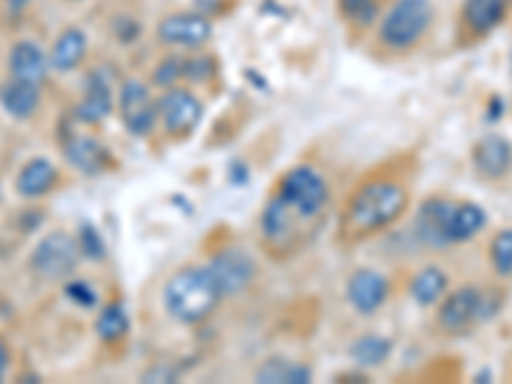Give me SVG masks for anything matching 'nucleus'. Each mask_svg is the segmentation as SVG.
<instances>
[{
	"label": "nucleus",
	"instance_id": "f257e3e1",
	"mask_svg": "<svg viewBox=\"0 0 512 384\" xmlns=\"http://www.w3.org/2000/svg\"><path fill=\"white\" fill-rule=\"evenodd\" d=\"M413 203V167L402 159L384 162L361 177L346 195L338 213L336 241L341 249H356L377 239L408 216Z\"/></svg>",
	"mask_w": 512,
	"mask_h": 384
},
{
	"label": "nucleus",
	"instance_id": "f03ea898",
	"mask_svg": "<svg viewBox=\"0 0 512 384\" xmlns=\"http://www.w3.org/2000/svg\"><path fill=\"white\" fill-rule=\"evenodd\" d=\"M326 221L305 216L303 210L292 208L290 203L269 192L264 200L259 218H256V239L259 249L272 262H292L303 254L323 231Z\"/></svg>",
	"mask_w": 512,
	"mask_h": 384
},
{
	"label": "nucleus",
	"instance_id": "7ed1b4c3",
	"mask_svg": "<svg viewBox=\"0 0 512 384\" xmlns=\"http://www.w3.org/2000/svg\"><path fill=\"white\" fill-rule=\"evenodd\" d=\"M226 300L218 290L208 264H185L169 274L164 282L162 303L164 310L177 326H203L205 320L216 315L221 303Z\"/></svg>",
	"mask_w": 512,
	"mask_h": 384
},
{
	"label": "nucleus",
	"instance_id": "20e7f679",
	"mask_svg": "<svg viewBox=\"0 0 512 384\" xmlns=\"http://www.w3.org/2000/svg\"><path fill=\"white\" fill-rule=\"evenodd\" d=\"M433 21V0H392V6L379 16L374 39L382 52L400 57L423 44L425 36L431 34Z\"/></svg>",
	"mask_w": 512,
	"mask_h": 384
},
{
	"label": "nucleus",
	"instance_id": "39448f33",
	"mask_svg": "<svg viewBox=\"0 0 512 384\" xmlns=\"http://www.w3.org/2000/svg\"><path fill=\"white\" fill-rule=\"evenodd\" d=\"M505 300L500 292L479 285H464L441 297L436 305V328L446 336H464L500 313Z\"/></svg>",
	"mask_w": 512,
	"mask_h": 384
},
{
	"label": "nucleus",
	"instance_id": "423d86ee",
	"mask_svg": "<svg viewBox=\"0 0 512 384\" xmlns=\"http://www.w3.org/2000/svg\"><path fill=\"white\" fill-rule=\"evenodd\" d=\"M274 195H280L292 208L303 210L305 216L326 221L331 208V185L326 175L313 164H295L282 172L280 180L272 187Z\"/></svg>",
	"mask_w": 512,
	"mask_h": 384
},
{
	"label": "nucleus",
	"instance_id": "0eeeda50",
	"mask_svg": "<svg viewBox=\"0 0 512 384\" xmlns=\"http://www.w3.org/2000/svg\"><path fill=\"white\" fill-rule=\"evenodd\" d=\"M80 259L82 251L77 236L57 228L36 241L29 256V269L41 282H67L70 277H75Z\"/></svg>",
	"mask_w": 512,
	"mask_h": 384
},
{
	"label": "nucleus",
	"instance_id": "6e6552de",
	"mask_svg": "<svg viewBox=\"0 0 512 384\" xmlns=\"http://www.w3.org/2000/svg\"><path fill=\"white\" fill-rule=\"evenodd\" d=\"M116 113L123 128L136 139H146L159 128L157 95L152 93L149 82L139 80V77H126L118 85Z\"/></svg>",
	"mask_w": 512,
	"mask_h": 384
},
{
	"label": "nucleus",
	"instance_id": "1a4fd4ad",
	"mask_svg": "<svg viewBox=\"0 0 512 384\" xmlns=\"http://www.w3.org/2000/svg\"><path fill=\"white\" fill-rule=\"evenodd\" d=\"M157 111L159 128L169 141L190 139L205 116L203 100L192 90L180 88V85L162 90V95H157Z\"/></svg>",
	"mask_w": 512,
	"mask_h": 384
},
{
	"label": "nucleus",
	"instance_id": "9d476101",
	"mask_svg": "<svg viewBox=\"0 0 512 384\" xmlns=\"http://www.w3.org/2000/svg\"><path fill=\"white\" fill-rule=\"evenodd\" d=\"M210 274H213V280H216L218 290L223 292V297H239L254 285L256 269L254 256L249 254L241 246H223L218 249L216 254L210 256L208 262Z\"/></svg>",
	"mask_w": 512,
	"mask_h": 384
},
{
	"label": "nucleus",
	"instance_id": "9b49d317",
	"mask_svg": "<svg viewBox=\"0 0 512 384\" xmlns=\"http://www.w3.org/2000/svg\"><path fill=\"white\" fill-rule=\"evenodd\" d=\"M157 41L169 49H190L198 52L213 39V21L198 11H177L159 18Z\"/></svg>",
	"mask_w": 512,
	"mask_h": 384
},
{
	"label": "nucleus",
	"instance_id": "f8f14e48",
	"mask_svg": "<svg viewBox=\"0 0 512 384\" xmlns=\"http://www.w3.org/2000/svg\"><path fill=\"white\" fill-rule=\"evenodd\" d=\"M116 95L118 88L113 85L111 72L105 70V67H95L85 77V88H82L80 103L75 105L72 121L77 126H100L116 111Z\"/></svg>",
	"mask_w": 512,
	"mask_h": 384
},
{
	"label": "nucleus",
	"instance_id": "ddd939ff",
	"mask_svg": "<svg viewBox=\"0 0 512 384\" xmlns=\"http://www.w3.org/2000/svg\"><path fill=\"white\" fill-rule=\"evenodd\" d=\"M392 282L374 267H356L346 280V300L359 315H374L390 303Z\"/></svg>",
	"mask_w": 512,
	"mask_h": 384
},
{
	"label": "nucleus",
	"instance_id": "4468645a",
	"mask_svg": "<svg viewBox=\"0 0 512 384\" xmlns=\"http://www.w3.org/2000/svg\"><path fill=\"white\" fill-rule=\"evenodd\" d=\"M59 144H62L64 159H67L70 167H75L80 175H103L105 169L111 167L113 154L108 152V146H105L98 136L82 134V131L70 128L67 134H62Z\"/></svg>",
	"mask_w": 512,
	"mask_h": 384
},
{
	"label": "nucleus",
	"instance_id": "2eb2a0df",
	"mask_svg": "<svg viewBox=\"0 0 512 384\" xmlns=\"http://www.w3.org/2000/svg\"><path fill=\"white\" fill-rule=\"evenodd\" d=\"M49 72H52V62H49L47 49L31 39L13 41L11 52H8V77L44 88Z\"/></svg>",
	"mask_w": 512,
	"mask_h": 384
},
{
	"label": "nucleus",
	"instance_id": "dca6fc26",
	"mask_svg": "<svg viewBox=\"0 0 512 384\" xmlns=\"http://www.w3.org/2000/svg\"><path fill=\"white\" fill-rule=\"evenodd\" d=\"M456 200L443 198V195H431L420 203L418 218H415V233L418 241L428 249H448V218L454 210Z\"/></svg>",
	"mask_w": 512,
	"mask_h": 384
},
{
	"label": "nucleus",
	"instance_id": "f3484780",
	"mask_svg": "<svg viewBox=\"0 0 512 384\" xmlns=\"http://www.w3.org/2000/svg\"><path fill=\"white\" fill-rule=\"evenodd\" d=\"M472 164L482 180H505L512 169V144L500 134H487L474 144Z\"/></svg>",
	"mask_w": 512,
	"mask_h": 384
},
{
	"label": "nucleus",
	"instance_id": "a211bd4d",
	"mask_svg": "<svg viewBox=\"0 0 512 384\" xmlns=\"http://www.w3.org/2000/svg\"><path fill=\"white\" fill-rule=\"evenodd\" d=\"M59 180H62V175H59L57 164L52 159L31 157L29 162H24V167L18 169L13 190H16L18 198L34 203V200L47 198L49 192L57 190Z\"/></svg>",
	"mask_w": 512,
	"mask_h": 384
},
{
	"label": "nucleus",
	"instance_id": "6ab92c4d",
	"mask_svg": "<svg viewBox=\"0 0 512 384\" xmlns=\"http://www.w3.org/2000/svg\"><path fill=\"white\" fill-rule=\"evenodd\" d=\"M510 0H464L461 3V31L472 39H484L507 18Z\"/></svg>",
	"mask_w": 512,
	"mask_h": 384
},
{
	"label": "nucleus",
	"instance_id": "aec40b11",
	"mask_svg": "<svg viewBox=\"0 0 512 384\" xmlns=\"http://www.w3.org/2000/svg\"><path fill=\"white\" fill-rule=\"evenodd\" d=\"M90 41L88 34L80 29V26H67V29L59 31V36L54 39L52 49H49V62H52V70L59 75H67V72L80 70L82 62L88 59Z\"/></svg>",
	"mask_w": 512,
	"mask_h": 384
},
{
	"label": "nucleus",
	"instance_id": "412c9836",
	"mask_svg": "<svg viewBox=\"0 0 512 384\" xmlns=\"http://www.w3.org/2000/svg\"><path fill=\"white\" fill-rule=\"evenodd\" d=\"M0 108L13 121H29L41 108V88L39 85H31V82L8 77L0 85Z\"/></svg>",
	"mask_w": 512,
	"mask_h": 384
},
{
	"label": "nucleus",
	"instance_id": "4be33fe9",
	"mask_svg": "<svg viewBox=\"0 0 512 384\" xmlns=\"http://www.w3.org/2000/svg\"><path fill=\"white\" fill-rule=\"evenodd\" d=\"M484 226H487V210L482 205L472 203V200H456L451 218H448V246L469 244Z\"/></svg>",
	"mask_w": 512,
	"mask_h": 384
},
{
	"label": "nucleus",
	"instance_id": "5701e85b",
	"mask_svg": "<svg viewBox=\"0 0 512 384\" xmlns=\"http://www.w3.org/2000/svg\"><path fill=\"white\" fill-rule=\"evenodd\" d=\"M131 333V313H128L126 303L121 300H111L95 315V336L103 346H118L123 344Z\"/></svg>",
	"mask_w": 512,
	"mask_h": 384
},
{
	"label": "nucleus",
	"instance_id": "b1692460",
	"mask_svg": "<svg viewBox=\"0 0 512 384\" xmlns=\"http://www.w3.org/2000/svg\"><path fill=\"white\" fill-rule=\"evenodd\" d=\"M410 297L420 308H433L441 303V297L448 292V272L446 269L428 264V267L418 269L410 280Z\"/></svg>",
	"mask_w": 512,
	"mask_h": 384
},
{
	"label": "nucleus",
	"instance_id": "393cba45",
	"mask_svg": "<svg viewBox=\"0 0 512 384\" xmlns=\"http://www.w3.org/2000/svg\"><path fill=\"white\" fill-rule=\"evenodd\" d=\"M254 379L262 384H308L313 379V369L285 356H272L262 361V367L254 372Z\"/></svg>",
	"mask_w": 512,
	"mask_h": 384
},
{
	"label": "nucleus",
	"instance_id": "a878e982",
	"mask_svg": "<svg viewBox=\"0 0 512 384\" xmlns=\"http://www.w3.org/2000/svg\"><path fill=\"white\" fill-rule=\"evenodd\" d=\"M392 351H395V346H392L390 338L382 336V333H364V336H359L354 344L349 346L351 361L361 369L384 367V364L390 361Z\"/></svg>",
	"mask_w": 512,
	"mask_h": 384
},
{
	"label": "nucleus",
	"instance_id": "bb28decb",
	"mask_svg": "<svg viewBox=\"0 0 512 384\" xmlns=\"http://www.w3.org/2000/svg\"><path fill=\"white\" fill-rule=\"evenodd\" d=\"M338 16L356 31L372 29L382 16V0H336Z\"/></svg>",
	"mask_w": 512,
	"mask_h": 384
},
{
	"label": "nucleus",
	"instance_id": "cd10ccee",
	"mask_svg": "<svg viewBox=\"0 0 512 384\" xmlns=\"http://www.w3.org/2000/svg\"><path fill=\"white\" fill-rule=\"evenodd\" d=\"M489 264L497 277H512V228H502L489 241Z\"/></svg>",
	"mask_w": 512,
	"mask_h": 384
},
{
	"label": "nucleus",
	"instance_id": "c85d7f7f",
	"mask_svg": "<svg viewBox=\"0 0 512 384\" xmlns=\"http://www.w3.org/2000/svg\"><path fill=\"white\" fill-rule=\"evenodd\" d=\"M180 80H185V57H180V54H169V57H164L152 72V82L159 90L175 88Z\"/></svg>",
	"mask_w": 512,
	"mask_h": 384
},
{
	"label": "nucleus",
	"instance_id": "c756f323",
	"mask_svg": "<svg viewBox=\"0 0 512 384\" xmlns=\"http://www.w3.org/2000/svg\"><path fill=\"white\" fill-rule=\"evenodd\" d=\"M64 292L70 297L72 303L80 305V308H95L98 305V290L90 285L88 280H77V277H70V280L64 282Z\"/></svg>",
	"mask_w": 512,
	"mask_h": 384
},
{
	"label": "nucleus",
	"instance_id": "7c9ffc66",
	"mask_svg": "<svg viewBox=\"0 0 512 384\" xmlns=\"http://www.w3.org/2000/svg\"><path fill=\"white\" fill-rule=\"evenodd\" d=\"M77 244H80L82 256H93L95 262H100V256H105V244L93 226L80 228V233H77Z\"/></svg>",
	"mask_w": 512,
	"mask_h": 384
},
{
	"label": "nucleus",
	"instance_id": "2f4dec72",
	"mask_svg": "<svg viewBox=\"0 0 512 384\" xmlns=\"http://www.w3.org/2000/svg\"><path fill=\"white\" fill-rule=\"evenodd\" d=\"M213 75V59L205 54H195V57L185 59V80L190 82H205Z\"/></svg>",
	"mask_w": 512,
	"mask_h": 384
},
{
	"label": "nucleus",
	"instance_id": "473e14b6",
	"mask_svg": "<svg viewBox=\"0 0 512 384\" xmlns=\"http://www.w3.org/2000/svg\"><path fill=\"white\" fill-rule=\"evenodd\" d=\"M11 361H13L11 346H8L6 338H0V382H6L8 372H11Z\"/></svg>",
	"mask_w": 512,
	"mask_h": 384
},
{
	"label": "nucleus",
	"instance_id": "72a5a7b5",
	"mask_svg": "<svg viewBox=\"0 0 512 384\" xmlns=\"http://www.w3.org/2000/svg\"><path fill=\"white\" fill-rule=\"evenodd\" d=\"M3 6L8 13H24L26 8L34 6V0H3Z\"/></svg>",
	"mask_w": 512,
	"mask_h": 384
},
{
	"label": "nucleus",
	"instance_id": "f704fd0d",
	"mask_svg": "<svg viewBox=\"0 0 512 384\" xmlns=\"http://www.w3.org/2000/svg\"><path fill=\"white\" fill-rule=\"evenodd\" d=\"M70 3H82V0H70Z\"/></svg>",
	"mask_w": 512,
	"mask_h": 384
}]
</instances>
